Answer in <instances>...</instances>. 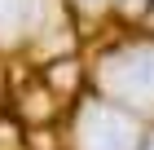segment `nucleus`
<instances>
[{
    "label": "nucleus",
    "instance_id": "f257e3e1",
    "mask_svg": "<svg viewBox=\"0 0 154 150\" xmlns=\"http://www.w3.org/2000/svg\"><path fill=\"white\" fill-rule=\"evenodd\" d=\"M101 84L123 102L154 106V44H137V49H123V53L106 58Z\"/></svg>",
    "mask_w": 154,
    "mask_h": 150
},
{
    "label": "nucleus",
    "instance_id": "f03ea898",
    "mask_svg": "<svg viewBox=\"0 0 154 150\" xmlns=\"http://www.w3.org/2000/svg\"><path fill=\"white\" fill-rule=\"evenodd\" d=\"M79 146L84 150H137V128L110 106H88L79 115Z\"/></svg>",
    "mask_w": 154,
    "mask_h": 150
},
{
    "label": "nucleus",
    "instance_id": "39448f33",
    "mask_svg": "<svg viewBox=\"0 0 154 150\" xmlns=\"http://www.w3.org/2000/svg\"><path fill=\"white\" fill-rule=\"evenodd\" d=\"M150 150H154V146H150Z\"/></svg>",
    "mask_w": 154,
    "mask_h": 150
},
{
    "label": "nucleus",
    "instance_id": "7ed1b4c3",
    "mask_svg": "<svg viewBox=\"0 0 154 150\" xmlns=\"http://www.w3.org/2000/svg\"><path fill=\"white\" fill-rule=\"evenodd\" d=\"M40 0H0V40H13L18 31L35 22Z\"/></svg>",
    "mask_w": 154,
    "mask_h": 150
},
{
    "label": "nucleus",
    "instance_id": "20e7f679",
    "mask_svg": "<svg viewBox=\"0 0 154 150\" xmlns=\"http://www.w3.org/2000/svg\"><path fill=\"white\" fill-rule=\"evenodd\" d=\"M84 5H101V0H84Z\"/></svg>",
    "mask_w": 154,
    "mask_h": 150
}]
</instances>
